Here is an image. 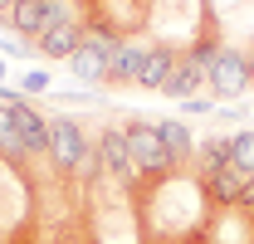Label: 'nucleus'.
<instances>
[{
    "mask_svg": "<svg viewBox=\"0 0 254 244\" xmlns=\"http://www.w3.org/2000/svg\"><path fill=\"white\" fill-rule=\"evenodd\" d=\"M132 210H137V244H186L205 240L215 225V205L195 171H166L132 185Z\"/></svg>",
    "mask_w": 254,
    "mask_h": 244,
    "instance_id": "nucleus-1",
    "label": "nucleus"
},
{
    "mask_svg": "<svg viewBox=\"0 0 254 244\" xmlns=\"http://www.w3.org/2000/svg\"><path fill=\"white\" fill-rule=\"evenodd\" d=\"M0 244H34V176L10 156H0Z\"/></svg>",
    "mask_w": 254,
    "mask_h": 244,
    "instance_id": "nucleus-2",
    "label": "nucleus"
},
{
    "mask_svg": "<svg viewBox=\"0 0 254 244\" xmlns=\"http://www.w3.org/2000/svg\"><path fill=\"white\" fill-rule=\"evenodd\" d=\"M49 166L64 181L88 185L98 171V147L78 118H49Z\"/></svg>",
    "mask_w": 254,
    "mask_h": 244,
    "instance_id": "nucleus-3",
    "label": "nucleus"
},
{
    "mask_svg": "<svg viewBox=\"0 0 254 244\" xmlns=\"http://www.w3.org/2000/svg\"><path fill=\"white\" fill-rule=\"evenodd\" d=\"M157 0H83V25L108 39H137L152 30Z\"/></svg>",
    "mask_w": 254,
    "mask_h": 244,
    "instance_id": "nucleus-4",
    "label": "nucleus"
},
{
    "mask_svg": "<svg viewBox=\"0 0 254 244\" xmlns=\"http://www.w3.org/2000/svg\"><path fill=\"white\" fill-rule=\"evenodd\" d=\"M118 127H123L127 156L137 166V181L176 171V161H171V152H166V142H161V132H157V118H118Z\"/></svg>",
    "mask_w": 254,
    "mask_h": 244,
    "instance_id": "nucleus-5",
    "label": "nucleus"
},
{
    "mask_svg": "<svg viewBox=\"0 0 254 244\" xmlns=\"http://www.w3.org/2000/svg\"><path fill=\"white\" fill-rule=\"evenodd\" d=\"M205 83H210V93H215L220 103H240V98L250 93V63H245V49L225 39L220 49H215V59H210V68H205Z\"/></svg>",
    "mask_w": 254,
    "mask_h": 244,
    "instance_id": "nucleus-6",
    "label": "nucleus"
},
{
    "mask_svg": "<svg viewBox=\"0 0 254 244\" xmlns=\"http://www.w3.org/2000/svg\"><path fill=\"white\" fill-rule=\"evenodd\" d=\"M73 5H83V0H15V5L5 10V25L20 34L25 44H34L39 34L54 25V20L73 15Z\"/></svg>",
    "mask_w": 254,
    "mask_h": 244,
    "instance_id": "nucleus-7",
    "label": "nucleus"
},
{
    "mask_svg": "<svg viewBox=\"0 0 254 244\" xmlns=\"http://www.w3.org/2000/svg\"><path fill=\"white\" fill-rule=\"evenodd\" d=\"M123 39H108V34H93L78 44V54L68 59V73L78 78V83H108V68H113V49H118Z\"/></svg>",
    "mask_w": 254,
    "mask_h": 244,
    "instance_id": "nucleus-8",
    "label": "nucleus"
},
{
    "mask_svg": "<svg viewBox=\"0 0 254 244\" xmlns=\"http://www.w3.org/2000/svg\"><path fill=\"white\" fill-rule=\"evenodd\" d=\"M250 181H254V176L245 171V166H235L230 156H225L215 171H205V176H200V185H205V195H210V205H215V210H235V205L245 200Z\"/></svg>",
    "mask_w": 254,
    "mask_h": 244,
    "instance_id": "nucleus-9",
    "label": "nucleus"
},
{
    "mask_svg": "<svg viewBox=\"0 0 254 244\" xmlns=\"http://www.w3.org/2000/svg\"><path fill=\"white\" fill-rule=\"evenodd\" d=\"M83 39H88L83 15H64V20H54L49 30L34 39V49H39L44 59H64V63H68L73 54H78V44H83Z\"/></svg>",
    "mask_w": 254,
    "mask_h": 244,
    "instance_id": "nucleus-10",
    "label": "nucleus"
},
{
    "mask_svg": "<svg viewBox=\"0 0 254 244\" xmlns=\"http://www.w3.org/2000/svg\"><path fill=\"white\" fill-rule=\"evenodd\" d=\"M93 147H98V166H103L108 176H118V181L132 190V185H137V166H132V156H127V142H123V127H118V118L98 132Z\"/></svg>",
    "mask_w": 254,
    "mask_h": 244,
    "instance_id": "nucleus-11",
    "label": "nucleus"
},
{
    "mask_svg": "<svg viewBox=\"0 0 254 244\" xmlns=\"http://www.w3.org/2000/svg\"><path fill=\"white\" fill-rule=\"evenodd\" d=\"M15 127H20V142H25L30 156H49V118H44L34 103L15 98Z\"/></svg>",
    "mask_w": 254,
    "mask_h": 244,
    "instance_id": "nucleus-12",
    "label": "nucleus"
},
{
    "mask_svg": "<svg viewBox=\"0 0 254 244\" xmlns=\"http://www.w3.org/2000/svg\"><path fill=\"white\" fill-rule=\"evenodd\" d=\"M142 59H147V44H137V39H123V44L113 49L108 83H113V88H137V78H142Z\"/></svg>",
    "mask_w": 254,
    "mask_h": 244,
    "instance_id": "nucleus-13",
    "label": "nucleus"
},
{
    "mask_svg": "<svg viewBox=\"0 0 254 244\" xmlns=\"http://www.w3.org/2000/svg\"><path fill=\"white\" fill-rule=\"evenodd\" d=\"M176 54H181V49L152 39V44H147V59H142V78H137V88L161 93V88H166V78H171V68H176Z\"/></svg>",
    "mask_w": 254,
    "mask_h": 244,
    "instance_id": "nucleus-14",
    "label": "nucleus"
},
{
    "mask_svg": "<svg viewBox=\"0 0 254 244\" xmlns=\"http://www.w3.org/2000/svg\"><path fill=\"white\" fill-rule=\"evenodd\" d=\"M157 132H161V142H166V152H171V161H176V171H190V161H195L190 127L181 118H157Z\"/></svg>",
    "mask_w": 254,
    "mask_h": 244,
    "instance_id": "nucleus-15",
    "label": "nucleus"
},
{
    "mask_svg": "<svg viewBox=\"0 0 254 244\" xmlns=\"http://www.w3.org/2000/svg\"><path fill=\"white\" fill-rule=\"evenodd\" d=\"M200 83H205V63L181 49V54H176V68H171V78H166V88H161V93H166V98H195Z\"/></svg>",
    "mask_w": 254,
    "mask_h": 244,
    "instance_id": "nucleus-16",
    "label": "nucleus"
},
{
    "mask_svg": "<svg viewBox=\"0 0 254 244\" xmlns=\"http://www.w3.org/2000/svg\"><path fill=\"white\" fill-rule=\"evenodd\" d=\"M225 156H230V137H205L200 147H195V161H190V171L195 176H205V171H215Z\"/></svg>",
    "mask_w": 254,
    "mask_h": 244,
    "instance_id": "nucleus-17",
    "label": "nucleus"
},
{
    "mask_svg": "<svg viewBox=\"0 0 254 244\" xmlns=\"http://www.w3.org/2000/svg\"><path fill=\"white\" fill-rule=\"evenodd\" d=\"M230 137V161L235 166H245L254 176V127H245V132H225Z\"/></svg>",
    "mask_w": 254,
    "mask_h": 244,
    "instance_id": "nucleus-18",
    "label": "nucleus"
},
{
    "mask_svg": "<svg viewBox=\"0 0 254 244\" xmlns=\"http://www.w3.org/2000/svg\"><path fill=\"white\" fill-rule=\"evenodd\" d=\"M44 93H49V73L44 68H30L20 78V98H44Z\"/></svg>",
    "mask_w": 254,
    "mask_h": 244,
    "instance_id": "nucleus-19",
    "label": "nucleus"
},
{
    "mask_svg": "<svg viewBox=\"0 0 254 244\" xmlns=\"http://www.w3.org/2000/svg\"><path fill=\"white\" fill-rule=\"evenodd\" d=\"M181 113L186 118H205L210 113V98H181Z\"/></svg>",
    "mask_w": 254,
    "mask_h": 244,
    "instance_id": "nucleus-20",
    "label": "nucleus"
},
{
    "mask_svg": "<svg viewBox=\"0 0 254 244\" xmlns=\"http://www.w3.org/2000/svg\"><path fill=\"white\" fill-rule=\"evenodd\" d=\"M245 63H250V88H254V44H245Z\"/></svg>",
    "mask_w": 254,
    "mask_h": 244,
    "instance_id": "nucleus-21",
    "label": "nucleus"
},
{
    "mask_svg": "<svg viewBox=\"0 0 254 244\" xmlns=\"http://www.w3.org/2000/svg\"><path fill=\"white\" fill-rule=\"evenodd\" d=\"M10 5H15V0H0V15H5V10H10Z\"/></svg>",
    "mask_w": 254,
    "mask_h": 244,
    "instance_id": "nucleus-22",
    "label": "nucleus"
},
{
    "mask_svg": "<svg viewBox=\"0 0 254 244\" xmlns=\"http://www.w3.org/2000/svg\"><path fill=\"white\" fill-rule=\"evenodd\" d=\"M0 88H5V59H0Z\"/></svg>",
    "mask_w": 254,
    "mask_h": 244,
    "instance_id": "nucleus-23",
    "label": "nucleus"
},
{
    "mask_svg": "<svg viewBox=\"0 0 254 244\" xmlns=\"http://www.w3.org/2000/svg\"><path fill=\"white\" fill-rule=\"evenodd\" d=\"M186 244H210V240H186Z\"/></svg>",
    "mask_w": 254,
    "mask_h": 244,
    "instance_id": "nucleus-24",
    "label": "nucleus"
}]
</instances>
